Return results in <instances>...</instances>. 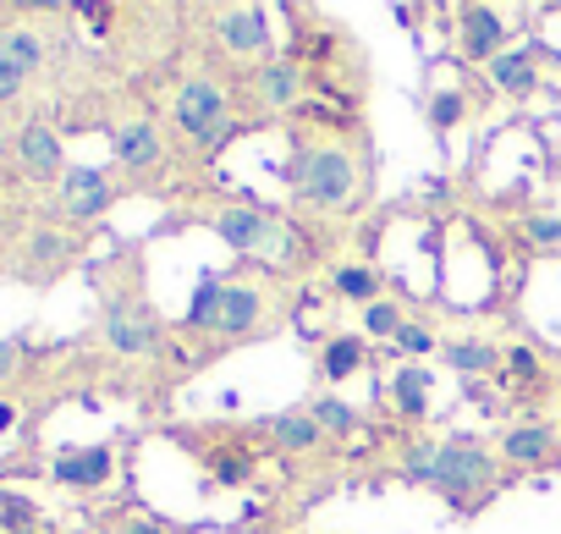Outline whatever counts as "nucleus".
I'll return each mask as SVG.
<instances>
[{
  "label": "nucleus",
  "mask_w": 561,
  "mask_h": 534,
  "mask_svg": "<svg viewBox=\"0 0 561 534\" xmlns=\"http://www.w3.org/2000/svg\"><path fill=\"white\" fill-rule=\"evenodd\" d=\"M402 474H408L413 485H430L435 496H446V501L462 507V512L484 507L490 490H495V457H490V446L473 441V435H446V441L413 446L408 463H402Z\"/></svg>",
  "instance_id": "nucleus-1"
},
{
  "label": "nucleus",
  "mask_w": 561,
  "mask_h": 534,
  "mask_svg": "<svg viewBox=\"0 0 561 534\" xmlns=\"http://www.w3.org/2000/svg\"><path fill=\"white\" fill-rule=\"evenodd\" d=\"M287 182H293L298 204L325 209V215H347V209H358L364 166L347 144H298V155L287 160Z\"/></svg>",
  "instance_id": "nucleus-2"
},
{
  "label": "nucleus",
  "mask_w": 561,
  "mask_h": 534,
  "mask_svg": "<svg viewBox=\"0 0 561 534\" xmlns=\"http://www.w3.org/2000/svg\"><path fill=\"white\" fill-rule=\"evenodd\" d=\"M171 116H176V127L198 144V149H220L226 138H231V105H226V94H220V83L215 78H187L182 89H176V105H171Z\"/></svg>",
  "instance_id": "nucleus-3"
},
{
  "label": "nucleus",
  "mask_w": 561,
  "mask_h": 534,
  "mask_svg": "<svg viewBox=\"0 0 561 534\" xmlns=\"http://www.w3.org/2000/svg\"><path fill=\"white\" fill-rule=\"evenodd\" d=\"M105 342L116 353H127V359H144V353L160 348V320L149 315L144 298L116 293V298H105Z\"/></svg>",
  "instance_id": "nucleus-4"
},
{
  "label": "nucleus",
  "mask_w": 561,
  "mask_h": 534,
  "mask_svg": "<svg viewBox=\"0 0 561 534\" xmlns=\"http://www.w3.org/2000/svg\"><path fill=\"white\" fill-rule=\"evenodd\" d=\"M264 315H270V293L259 282H248V276H226V298H220V315H215L209 337L248 342L253 331H264Z\"/></svg>",
  "instance_id": "nucleus-5"
},
{
  "label": "nucleus",
  "mask_w": 561,
  "mask_h": 534,
  "mask_svg": "<svg viewBox=\"0 0 561 534\" xmlns=\"http://www.w3.org/2000/svg\"><path fill=\"white\" fill-rule=\"evenodd\" d=\"M61 215L67 220H100L111 204H116V188H111V177L105 171H94V166H67L61 171Z\"/></svg>",
  "instance_id": "nucleus-6"
},
{
  "label": "nucleus",
  "mask_w": 561,
  "mask_h": 534,
  "mask_svg": "<svg viewBox=\"0 0 561 534\" xmlns=\"http://www.w3.org/2000/svg\"><path fill=\"white\" fill-rule=\"evenodd\" d=\"M45 61V45L34 29H7L0 34V100H12Z\"/></svg>",
  "instance_id": "nucleus-7"
},
{
  "label": "nucleus",
  "mask_w": 561,
  "mask_h": 534,
  "mask_svg": "<svg viewBox=\"0 0 561 534\" xmlns=\"http://www.w3.org/2000/svg\"><path fill=\"white\" fill-rule=\"evenodd\" d=\"M457 23H462L457 34H462V56H468V61H484V67H490L495 56H506V34H512V29H506L490 7H462Z\"/></svg>",
  "instance_id": "nucleus-8"
},
{
  "label": "nucleus",
  "mask_w": 561,
  "mask_h": 534,
  "mask_svg": "<svg viewBox=\"0 0 561 534\" xmlns=\"http://www.w3.org/2000/svg\"><path fill=\"white\" fill-rule=\"evenodd\" d=\"M561 452V435H556V424H512L506 435H501V457L512 463V468H545L550 457Z\"/></svg>",
  "instance_id": "nucleus-9"
},
{
  "label": "nucleus",
  "mask_w": 561,
  "mask_h": 534,
  "mask_svg": "<svg viewBox=\"0 0 561 534\" xmlns=\"http://www.w3.org/2000/svg\"><path fill=\"white\" fill-rule=\"evenodd\" d=\"M111 446H72V452H56L50 474L56 485H72V490H100L111 479Z\"/></svg>",
  "instance_id": "nucleus-10"
},
{
  "label": "nucleus",
  "mask_w": 561,
  "mask_h": 534,
  "mask_svg": "<svg viewBox=\"0 0 561 534\" xmlns=\"http://www.w3.org/2000/svg\"><path fill=\"white\" fill-rule=\"evenodd\" d=\"M215 39L237 56H259L270 50V18L259 7H237V12H220L215 18Z\"/></svg>",
  "instance_id": "nucleus-11"
},
{
  "label": "nucleus",
  "mask_w": 561,
  "mask_h": 534,
  "mask_svg": "<svg viewBox=\"0 0 561 534\" xmlns=\"http://www.w3.org/2000/svg\"><path fill=\"white\" fill-rule=\"evenodd\" d=\"M215 231H220V242L226 248H237V253H259L264 242H270V215L259 209V204H231V209H220L215 215Z\"/></svg>",
  "instance_id": "nucleus-12"
},
{
  "label": "nucleus",
  "mask_w": 561,
  "mask_h": 534,
  "mask_svg": "<svg viewBox=\"0 0 561 534\" xmlns=\"http://www.w3.org/2000/svg\"><path fill=\"white\" fill-rule=\"evenodd\" d=\"M160 160H165V149H160V133H154L149 122H127V127H116V166H122V171L144 177V171H154Z\"/></svg>",
  "instance_id": "nucleus-13"
},
{
  "label": "nucleus",
  "mask_w": 561,
  "mask_h": 534,
  "mask_svg": "<svg viewBox=\"0 0 561 534\" xmlns=\"http://www.w3.org/2000/svg\"><path fill=\"white\" fill-rule=\"evenodd\" d=\"M253 89H259L264 105H293V100H304L309 72H304L298 61H264V67L253 72Z\"/></svg>",
  "instance_id": "nucleus-14"
},
{
  "label": "nucleus",
  "mask_w": 561,
  "mask_h": 534,
  "mask_svg": "<svg viewBox=\"0 0 561 534\" xmlns=\"http://www.w3.org/2000/svg\"><path fill=\"white\" fill-rule=\"evenodd\" d=\"M18 160H23V171H34V177H56V171H61V138H56L45 122H28V127L18 133Z\"/></svg>",
  "instance_id": "nucleus-15"
},
{
  "label": "nucleus",
  "mask_w": 561,
  "mask_h": 534,
  "mask_svg": "<svg viewBox=\"0 0 561 534\" xmlns=\"http://www.w3.org/2000/svg\"><path fill=\"white\" fill-rule=\"evenodd\" d=\"M490 83H495L501 94H512V100L534 94V89H539V61H534V50H506V56H495V61H490Z\"/></svg>",
  "instance_id": "nucleus-16"
},
{
  "label": "nucleus",
  "mask_w": 561,
  "mask_h": 534,
  "mask_svg": "<svg viewBox=\"0 0 561 534\" xmlns=\"http://www.w3.org/2000/svg\"><path fill=\"white\" fill-rule=\"evenodd\" d=\"M264 430L287 446V452H314V446L325 441V430L314 424V413H275V419H264Z\"/></svg>",
  "instance_id": "nucleus-17"
},
{
  "label": "nucleus",
  "mask_w": 561,
  "mask_h": 534,
  "mask_svg": "<svg viewBox=\"0 0 561 534\" xmlns=\"http://www.w3.org/2000/svg\"><path fill=\"white\" fill-rule=\"evenodd\" d=\"M364 337H331L325 342V353H320V375L325 380H347V375H358L364 370Z\"/></svg>",
  "instance_id": "nucleus-18"
},
{
  "label": "nucleus",
  "mask_w": 561,
  "mask_h": 534,
  "mask_svg": "<svg viewBox=\"0 0 561 534\" xmlns=\"http://www.w3.org/2000/svg\"><path fill=\"white\" fill-rule=\"evenodd\" d=\"M430 386H435V375H430V370H419V364H402V370L391 375V402H397L408 419H419V413H424V397H430Z\"/></svg>",
  "instance_id": "nucleus-19"
},
{
  "label": "nucleus",
  "mask_w": 561,
  "mask_h": 534,
  "mask_svg": "<svg viewBox=\"0 0 561 534\" xmlns=\"http://www.w3.org/2000/svg\"><path fill=\"white\" fill-rule=\"evenodd\" d=\"M220 298H226V276H198V293L187 304V331H215V315H220Z\"/></svg>",
  "instance_id": "nucleus-20"
},
{
  "label": "nucleus",
  "mask_w": 561,
  "mask_h": 534,
  "mask_svg": "<svg viewBox=\"0 0 561 534\" xmlns=\"http://www.w3.org/2000/svg\"><path fill=\"white\" fill-rule=\"evenodd\" d=\"M309 413H314V424H320L325 435H353V430H358V408L342 402V397H314Z\"/></svg>",
  "instance_id": "nucleus-21"
},
{
  "label": "nucleus",
  "mask_w": 561,
  "mask_h": 534,
  "mask_svg": "<svg viewBox=\"0 0 561 534\" xmlns=\"http://www.w3.org/2000/svg\"><path fill=\"white\" fill-rule=\"evenodd\" d=\"M0 529L7 534H39V507L18 490H0Z\"/></svg>",
  "instance_id": "nucleus-22"
},
{
  "label": "nucleus",
  "mask_w": 561,
  "mask_h": 534,
  "mask_svg": "<svg viewBox=\"0 0 561 534\" xmlns=\"http://www.w3.org/2000/svg\"><path fill=\"white\" fill-rule=\"evenodd\" d=\"M336 293L369 309V304H380V298H375V293H380V276L369 271V264H342V271H336Z\"/></svg>",
  "instance_id": "nucleus-23"
},
{
  "label": "nucleus",
  "mask_w": 561,
  "mask_h": 534,
  "mask_svg": "<svg viewBox=\"0 0 561 534\" xmlns=\"http://www.w3.org/2000/svg\"><path fill=\"white\" fill-rule=\"evenodd\" d=\"M204 468H209L215 485H248L253 479V457L248 452H209Z\"/></svg>",
  "instance_id": "nucleus-24"
},
{
  "label": "nucleus",
  "mask_w": 561,
  "mask_h": 534,
  "mask_svg": "<svg viewBox=\"0 0 561 534\" xmlns=\"http://www.w3.org/2000/svg\"><path fill=\"white\" fill-rule=\"evenodd\" d=\"M440 359H446L451 370H462V375H479V370L495 364V348H484V342H446Z\"/></svg>",
  "instance_id": "nucleus-25"
},
{
  "label": "nucleus",
  "mask_w": 561,
  "mask_h": 534,
  "mask_svg": "<svg viewBox=\"0 0 561 534\" xmlns=\"http://www.w3.org/2000/svg\"><path fill=\"white\" fill-rule=\"evenodd\" d=\"M28 253H34V264H39V271H56V264H67V253H72V242H67L61 231H34V242H28Z\"/></svg>",
  "instance_id": "nucleus-26"
},
{
  "label": "nucleus",
  "mask_w": 561,
  "mask_h": 534,
  "mask_svg": "<svg viewBox=\"0 0 561 534\" xmlns=\"http://www.w3.org/2000/svg\"><path fill=\"white\" fill-rule=\"evenodd\" d=\"M402 326H408V320H402V309H397V304H369V309H364V331H369V337L397 342V337H402Z\"/></svg>",
  "instance_id": "nucleus-27"
},
{
  "label": "nucleus",
  "mask_w": 561,
  "mask_h": 534,
  "mask_svg": "<svg viewBox=\"0 0 561 534\" xmlns=\"http://www.w3.org/2000/svg\"><path fill=\"white\" fill-rule=\"evenodd\" d=\"M462 105H468V100H462L457 89H440V94H430V122H435L440 133H451V127L462 122Z\"/></svg>",
  "instance_id": "nucleus-28"
},
{
  "label": "nucleus",
  "mask_w": 561,
  "mask_h": 534,
  "mask_svg": "<svg viewBox=\"0 0 561 534\" xmlns=\"http://www.w3.org/2000/svg\"><path fill=\"white\" fill-rule=\"evenodd\" d=\"M397 353H408V359H424V353H435V331L430 326H419V320H408L402 326V337L391 342Z\"/></svg>",
  "instance_id": "nucleus-29"
},
{
  "label": "nucleus",
  "mask_w": 561,
  "mask_h": 534,
  "mask_svg": "<svg viewBox=\"0 0 561 534\" xmlns=\"http://www.w3.org/2000/svg\"><path fill=\"white\" fill-rule=\"evenodd\" d=\"M506 370H512L517 386H539V380H545V370H539V359H534L528 348H512V353H506Z\"/></svg>",
  "instance_id": "nucleus-30"
},
{
  "label": "nucleus",
  "mask_w": 561,
  "mask_h": 534,
  "mask_svg": "<svg viewBox=\"0 0 561 534\" xmlns=\"http://www.w3.org/2000/svg\"><path fill=\"white\" fill-rule=\"evenodd\" d=\"M523 231H528L539 248H556V242H561V220H556V215H523Z\"/></svg>",
  "instance_id": "nucleus-31"
},
{
  "label": "nucleus",
  "mask_w": 561,
  "mask_h": 534,
  "mask_svg": "<svg viewBox=\"0 0 561 534\" xmlns=\"http://www.w3.org/2000/svg\"><path fill=\"white\" fill-rule=\"evenodd\" d=\"M116 534H182V529H176V523L165 529V523H149V518H122Z\"/></svg>",
  "instance_id": "nucleus-32"
},
{
  "label": "nucleus",
  "mask_w": 561,
  "mask_h": 534,
  "mask_svg": "<svg viewBox=\"0 0 561 534\" xmlns=\"http://www.w3.org/2000/svg\"><path fill=\"white\" fill-rule=\"evenodd\" d=\"M18 353H23L18 342H0V380H7V375L18 370Z\"/></svg>",
  "instance_id": "nucleus-33"
},
{
  "label": "nucleus",
  "mask_w": 561,
  "mask_h": 534,
  "mask_svg": "<svg viewBox=\"0 0 561 534\" xmlns=\"http://www.w3.org/2000/svg\"><path fill=\"white\" fill-rule=\"evenodd\" d=\"M7 419H12V408H0V430H7Z\"/></svg>",
  "instance_id": "nucleus-34"
}]
</instances>
